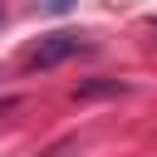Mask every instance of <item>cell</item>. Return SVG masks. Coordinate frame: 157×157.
Instances as JSON below:
<instances>
[{
    "label": "cell",
    "instance_id": "6da1fadb",
    "mask_svg": "<svg viewBox=\"0 0 157 157\" xmlns=\"http://www.w3.org/2000/svg\"><path fill=\"white\" fill-rule=\"evenodd\" d=\"M93 44H88V34H69V29H59V34H44L34 49H29V69H54V64H64V59H74V54H88Z\"/></svg>",
    "mask_w": 157,
    "mask_h": 157
},
{
    "label": "cell",
    "instance_id": "7a4b0ae2",
    "mask_svg": "<svg viewBox=\"0 0 157 157\" xmlns=\"http://www.w3.org/2000/svg\"><path fill=\"white\" fill-rule=\"evenodd\" d=\"M0 25H5V10H0Z\"/></svg>",
    "mask_w": 157,
    "mask_h": 157
}]
</instances>
